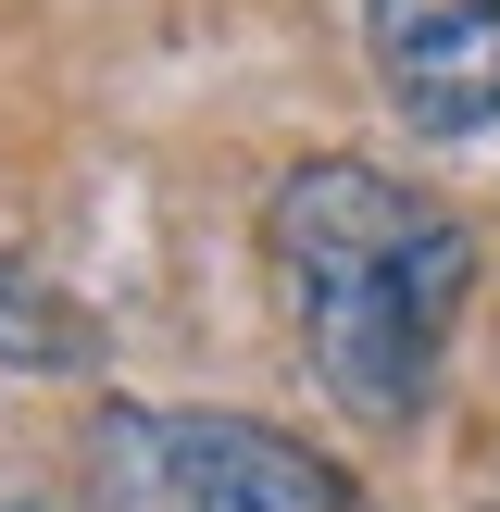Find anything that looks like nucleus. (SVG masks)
I'll use <instances>...</instances> for the list:
<instances>
[{"label": "nucleus", "mask_w": 500, "mask_h": 512, "mask_svg": "<svg viewBox=\"0 0 500 512\" xmlns=\"http://www.w3.org/2000/svg\"><path fill=\"white\" fill-rule=\"evenodd\" d=\"M263 275L300 338V375L350 425H413L475 300V225L388 163L313 150L263 200Z\"/></svg>", "instance_id": "nucleus-1"}, {"label": "nucleus", "mask_w": 500, "mask_h": 512, "mask_svg": "<svg viewBox=\"0 0 500 512\" xmlns=\"http://www.w3.org/2000/svg\"><path fill=\"white\" fill-rule=\"evenodd\" d=\"M100 363V313L63 300L38 263H0V375H88Z\"/></svg>", "instance_id": "nucleus-4"}, {"label": "nucleus", "mask_w": 500, "mask_h": 512, "mask_svg": "<svg viewBox=\"0 0 500 512\" xmlns=\"http://www.w3.org/2000/svg\"><path fill=\"white\" fill-rule=\"evenodd\" d=\"M363 63L413 138L438 150L500 138V0H363Z\"/></svg>", "instance_id": "nucleus-3"}, {"label": "nucleus", "mask_w": 500, "mask_h": 512, "mask_svg": "<svg viewBox=\"0 0 500 512\" xmlns=\"http://www.w3.org/2000/svg\"><path fill=\"white\" fill-rule=\"evenodd\" d=\"M75 512H363V488L288 425L200 413V400H113L75 463Z\"/></svg>", "instance_id": "nucleus-2"}, {"label": "nucleus", "mask_w": 500, "mask_h": 512, "mask_svg": "<svg viewBox=\"0 0 500 512\" xmlns=\"http://www.w3.org/2000/svg\"><path fill=\"white\" fill-rule=\"evenodd\" d=\"M0 512H50V500H25V488H0Z\"/></svg>", "instance_id": "nucleus-5"}]
</instances>
